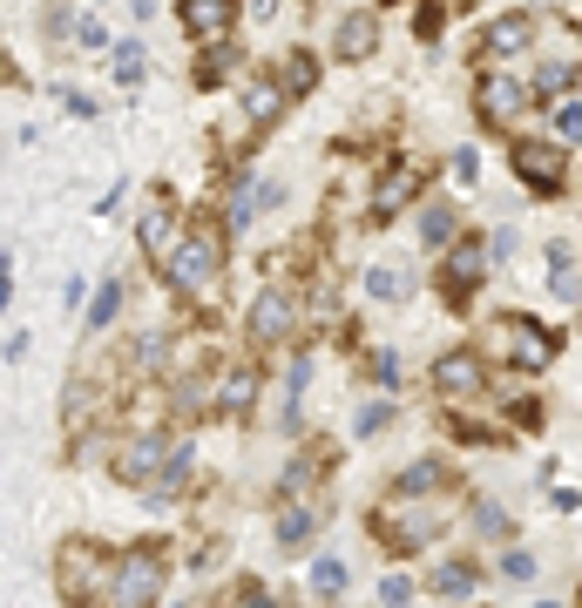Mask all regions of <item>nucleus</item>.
I'll list each match as a JSON object with an SVG mask.
<instances>
[{
    "label": "nucleus",
    "mask_w": 582,
    "mask_h": 608,
    "mask_svg": "<svg viewBox=\"0 0 582 608\" xmlns=\"http://www.w3.org/2000/svg\"><path fill=\"white\" fill-rule=\"evenodd\" d=\"M163 271H170V284H176L183 298H217V277H224V243H217L210 230H183L176 257H170Z\"/></svg>",
    "instance_id": "obj_1"
},
{
    "label": "nucleus",
    "mask_w": 582,
    "mask_h": 608,
    "mask_svg": "<svg viewBox=\"0 0 582 608\" xmlns=\"http://www.w3.org/2000/svg\"><path fill=\"white\" fill-rule=\"evenodd\" d=\"M494 345H501V358H509L515 372H541V365L556 358V332H549V324H535V318H501Z\"/></svg>",
    "instance_id": "obj_2"
},
{
    "label": "nucleus",
    "mask_w": 582,
    "mask_h": 608,
    "mask_svg": "<svg viewBox=\"0 0 582 608\" xmlns=\"http://www.w3.org/2000/svg\"><path fill=\"white\" fill-rule=\"evenodd\" d=\"M109 588H115V561L102 554V548H89V541H75L68 554H61V595L68 601H109Z\"/></svg>",
    "instance_id": "obj_3"
},
{
    "label": "nucleus",
    "mask_w": 582,
    "mask_h": 608,
    "mask_svg": "<svg viewBox=\"0 0 582 608\" xmlns=\"http://www.w3.org/2000/svg\"><path fill=\"white\" fill-rule=\"evenodd\" d=\"M441 527H447V514H441V507H426V494H400V507H386V514H379V535L393 541L400 554H407V548H420V541H434Z\"/></svg>",
    "instance_id": "obj_4"
},
{
    "label": "nucleus",
    "mask_w": 582,
    "mask_h": 608,
    "mask_svg": "<svg viewBox=\"0 0 582 608\" xmlns=\"http://www.w3.org/2000/svg\"><path fill=\"white\" fill-rule=\"evenodd\" d=\"M157 595H163V561L149 554V548H136V554L115 561V588H109V601H157Z\"/></svg>",
    "instance_id": "obj_5"
},
{
    "label": "nucleus",
    "mask_w": 582,
    "mask_h": 608,
    "mask_svg": "<svg viewBox=\"0 0 582 608\" xmlns=\"http://www.w3.org/2000/svg\"><path fill=\"white\" fill-rule=\"evenodd\" d=\"M509 162L522 170V183H528V190H541V196L562 190V176H569V156H562L556 142H515V149H509Z\"/></svg>",
    "instance_id": "obj_6"
},
{
    "label": "nucleus",
    "mask_w": 582,
    "mask_h": 608,
    "mask_svg": "<svg viewBox=\"0 0 582 608\" xmlns=\"http://www.w3.org/2000/svg\"><path fill=\"white\" fill-rule=\"evenodd\" d=\"M475 108L481 122H494V129H509L515 115H528V89L515 74H481V89H475Z\"/></svg>",
    "instance_id": "obj_7"
},
{
    "label": "nucleus",
    "mask_w": 582,
    "mask_h": 608,
    "mask_svg": "<svg viewBox=\"0 0 582 608\" xmlns=\"http://www.w3.org/2000/svg\"><path fill=\"white\" fill-rule=\"evenodd\" d=\"M292 324H298V298L285 291V284L258 291V305H251V339H258V345H278Z\"/></svg>",
    "instance_id": "obj_8"
},
{
    "label": "nucleus",
    "mask_w": 582,
    "mask_h": 608,
    "mask_svg": "<svg viewBox=\"0 0 582 608\" xmlns=\"http://www.w3.org/2000/svg\"><path fill=\"white\" fill-rule=\"evenodd\" d=\"M434 386H441V399H481L488 372L475 352H447V358H434Z\"/></svg>",
    "instance_id": "obj_9"
},
{
    "label": "nucleus",
    "mask_w": 582,
    "mask_h": 608,
    "mask_svg": "<svg viewBox=\"0 0 582 608\" xmlns=\"http://www.w3.org/2000/svg\"><path fill=\"white\" fill-rule=\"evenodd\" d=\"M413 196H420V170L413 162H393V170L379 176V190H373V223H393Z\"/></svg>",
    "instance_id": "obj_10"
},
{
    "label": "nucleus",
    "mask_w": 582,
    "mask_h": 608,
    "mask_svg": "<svg viewBox=\"0 0 582 608\" xmlns=\"http://www.w3.org/2000/svg\"><path fill=\"white\" fill-rule=\"evenodd\" d=\"M176 243H183V223H176V210L163 196H149V217H142V251L157 257V264H170L176 257Z\"/></svg>",
    "instance_id": "obj_11"
},
{
    "label": "nucleus",
    "mask_w": 582,
    "mask_h": 608,
    "mask_svg": "<svg viewBox=\"0 0 582 608\" xmlns=\"http://www.w3.org/2000/svg\"><path fill=\"white\" fill-rule=\"evenodd\" d=\"M163 467H170L163 433H142V439H129L123 454H115V480H149V473H163Z\"/></svg>",
    "instance_id": "obj_12"
},
{
    "label": "nucleus",
    "mask_w": 582,
    "mask_h": 608,
    "mask_svg": "<svg viewBox=\"0 0 582 608\" xmlns=\"http://www.w3.org/2000/svg\"><path fill=\"white\" fill-rule=\"evenodd\" d=\"M488 257H494V251H481V243H460V251L447 257V271H441V284H447V298H454V305L481 291V264H488Z\"/></svg>",
    "instance_id": "obj_13"
},
{
    "label": "nucleus",
    "mask_w": 582,
    "mask_h": 608,
    "mask_svg": "<svg viewBox=\"0 0 582 608\" xmlns=\"http://www.w3.org/2000/svg\"><path fill=\"white\" fill-rule=\"evenodd\" d=\"M183 34H197L204 48L230 34V0H183Z\"/></svg>",
    "instance_id": "obj_14"
},
{
    "label": "nucleus",
    "mask_w": 582,
    "mask_h": 608,
    "mask_svg": "<svg viewBox=\"0 0 582 608\" xmlns=\"http://www.w3.org/2000/svg\"><path fill=\"white\" fill-rule=\"evenodd\" d=\"M285 81H251L244 89V129L258 136V129H271V122H278V108H285Z\"/></svg>",
    "instance_id": "obj_15"
},
{
    "label": "nucleus",
    "mask_w": 582,
    "mask_h": 608,
    "mask_svg": "<svg viewBox=\"0 0 582 608\" xmlns=\"http://www.w3.org/2000/svg\"><path fill=\"white\" fill-rule=\"evenodd\" d=\"M251 399H258V365H230L217 386V413H251Z\"/></svg>",
    "instance_id": "obj_16"
},
{
    "label": "nucleus",
    "mask_w": 582,
    "mask_h": 608,
    "mask_svg": "<svg viewBox=\"0 0 582 608\" xmlns=\"http://www.w3.org/2000/svg\"><path fill=\"white\" fill-rule=\"evenodd\" d=\"M373 41H379V21H373V14H345L339 34H332V48H339L345 61H360V55H373Z\"/></svg>",
    "instance_id": "obj_17"
},
{
    "label": "nucleus",
    "mask_w": 582,
    "mask_h": 608,
    "mask_svg": "<svg viewBox=\"0 0 582 608\" xmlns=\"http://www.w3.org/2000/svg\"><path fill=\"white\" fill-rule=\"evenodd\" d=\"M528 34H535L528 14H501V21L488 27V48H481V55H488V61H494V55H515V48H528Z\"/></svg>",
    "instance_id": "obj_18"
},
{
    "label": "nucleus",
    "mask_w": 582,
    "mask_h": 608,
    "mask_svg": "<svg viewBox=\"0 0 582 608\" xmlns=\"http://www.w3.org/2000/svg\"><path fill=\"white\" fill-rule=\"evenodd\" d=\"M549 291H556L562 305H575V298H582V277H575L569 243H549Z\"/></svg>",
    "instance_id": "obj_19"
},
{
    "label": "nucleus",
    "mask_w": 582,
    "mask_h": 608,
    "mask_svg": "<svg viewBox=\"0 0 582 608\" xmlns=\"http://www.w3.org/2000/svg\"><path fill=\"white\" fill-rule=\"evenodd\" d=\"M183 480H190V446H170V467L157 473V486H149V501H157V507H170Z\"/></svg>",
    "instance_id": "obj_20"
},
{
    "label": "nucleus",
    "mask_w": 582,
    "mask_h": 608,
    "mask_svg": "<svg viewBox=\"0 0 582 608\" xmlns=\"http://www.w3.org/2000/svg\"><path fill=\"white\" fill-rule=\"evenodd\" d=\"M475 582H481V575H475L468 561H441V567H434V588H441V595H475Z\"/></svg>",
    "instance_id": "obj_21"
},
{
    "label": "nucleus",
    "mask_w": 582,
    "mask_h": 608,
    "mask_svg": "<svg viewBox=\"0 0 582 608\" xmlns=\"http://www.w3.org/2000/svg\"><path fill=\"white\" fill-rule=\"evenodd\" d=\"M278 541H285V548L312 541V507H285V514H278Z\"/></svg>",
    "instance_id": "obj_22"
},
{
    "label": "nucleus",
    "mask_w": 582,
    "mask_h": 608,
    "mask_svg": "<svg viewBox=\"0 0 582 608\" xmlns=\"http://www.w3.org/2000/svg\"><path fill=\"white\" fill-rule=\"evenodd\" d=\"M278 81H285L292 95H305V89H312V81H319V61H312V55H292V61L278 68Z\"/></svg>",
    "instance_id": "obj_23"
},
{
    "label": "nucleus",
    "mask_w": 582,
    "mask_h": 608,
    "mask_svg": "<svg viewBox=\"0 0 582 608\" xmlns=\"http://www.w3.org/2000/svg\"><path fill=\"white\" fill-rule=\"evenodd\" d=\"M420 237L426 243H447L454 237V210H447V203H426V210H420Z\"/></svg>",
    "instance_id": "obj_24"
},
{
    "label": "nucleus",
    "mask_w": 582,
    "mask_h": 608,
    "mask_svg": "<svg viewBox=\"0 0 582 608\" xmlns=\"http://www.w3.org/2000/svg\"><path fill=\"white\" fill-rule=\"evenodd\" d=\"M115 311H123V284H115V277H109V284H102V291H95V305H89V332H102V324H109Z\"/></svg>",
    "instance_id": "obj_25"
},
{
    "label": "nucleus",
    "mask_w": 582,
    "mask_h": 608,
    "mask_svg": "<svg viewBox=\"0 0 582 608\" xmlns=\"http://www.w3.org/2000/svg\"><path fill=\"white\" fill-rule=\"evenodd\" d=\"M447 480V467L441 460H420V467H407L400 473V494H426V486H441Z\"/></svg>",
    "instance_id": "obj_26"
},
{
    "label": "nucleus",
    "mask_w": 582,
    "mask_h": 608,
    "mask_svg": "<svg viewBox=\"0 0 582 608\" xmlns=\"http://www.w3.org/2000/svg\"><path fill=\"white\" fill-rule=\"evenodd\" d=\"M312 588H319V595H339V588H345V561H339V554H319V561H312Z\"/></svg>",
    "instance_id": "obj_27"
},
{
    "label": "nucleus",
    "mask_w": 582,
    "mask_h": 608,
    "mask_svg": "<svg viewBox=\"0 0 582 608\" xmlns=\"http://www.w3.org/2000/svg\"><path fill=\"white\" fill-rule=\"evenodd\" d=\"M142 68H149V55L136 48V41H129V48H115V81H123V89H136Z\"/></svg>",
    "instance_id": "obj_28"
},
{
    "label": "nucleus",
    "mask_w": 582,
    "mask_h": 608,
    "mask_svg": "<svg viewBox=\"0 0 582 608\" xmlns=\"http://www.w3.org/2000/svg\"><path fill=\"white\" fill-rule=\"evenodd\" d=\"M556 136H562V142H582V102H575V95L556 102Z\"/></svg>",
    "instance_id": "obj_29"
},
{
    "label": "nucleus",
    "mask_w": 582,
    "mask_h": 608,
    "mask_svg": "<svg viewBox=\"0 0 582 608\" xmlns=\"http://www.w3.org/2000/svg\"><path fill=\"white\" fill-rule=\"evenodd\" d=\"M366 291H373V298H386V305H393V298L407 291V284H400V271H386V264H379V271H366Z\"/></svg>",
    "instance_id": "obj_30"
},
{
    "label": "nucleus",
    "mask_w": 582,
    "mask_h": 608,
    "mask_svg": "<svg viewBox=\"0 0 582 608\" xmlns=\"http://www.w3.org/2000/svg\"><path fill=\"white\" fill-rule=\"evenodd\" d=\"M541 89H549V95H569V89H575V61H549V68H541Z\"/></svg>",
    "instance_id": "obj_31"
},
{
    "label": "nucleus",
    "mask_w": 582,
    "mask_h": 608,
    "mask_svg": "<svg viewBox=\"0 0 582 608\" xmlns=\"http://www.w3.org/2000/svg\"><path fill=\"white\" fill-rule=\"evenodd\" d=\"M163 358H170V339H163V332H149V339L136 345V365H142V372H157Z\"/></svg>",
    "instance_id": "obj_32"
},
{
    "label": "nucleus",
    "mask_w": 582,
    "mask_h": 608,
    "mask_svg": "<svg viewBox=\"0 0 582 608\" xmlns=\"http://www.w3.org/2000/svg\"><path fill=\"white\" fill-rule=\"evenodd\" d=\"M204 405H210L204 379H183V386H176V413H204Z\"/></svg>",
    "instance_id": "obj_33"
},
{
    "label": "nucleus",
    "mask_w": 582,
    "mask_h": 608,
    "mask_svg": "<svg viewBox=\"0 0 582 608\" xmlns=\"http://www.w3.org/2000/svg\"><path fill=\"white\" fill-rule=\"evenodd\" d=\"M501 575H509V582H528V575H535V554H515V548H509V554H501Z\"/></svg>",
    "instance_id": "obj_34"
},
{
    "label": "nucleus",
    "mask_w": 582,
    "mask_h": 608,
    "mask_svg": "<svg viewBox=\"0 0 582 608\" xmlns=\"http://www.w3.org/2000/svg\"><path fill=\"white\" fill-rule=\"evenodd\" d=\"M413 27H420V41H434L441 34V0H420V21Z\"/></svg>",
    "instance_id": "obj_35"
},
{
    "label": "nucleus",
    "mask_w": 582,
    "mask_h": 608,
    "mask_svg": "<svg viewBox=\"0 0 582 608\" xmlns=\"http://www.w3.org/2000/svg\"><path fill=\"white\" fill-rule=\"evenodd\" d=\"M224 74H230V55H224V48H210V55H204V68H197V81H224Z\"/></svg>",
    "instance_id": "obj_36"
},
{
    "label": "nucleus",
    "mask_w": 582,
    "mask_h": 608,
    "mask_svg": "<svg viewBox=\"0 0 582 608\" xmlns=\"http://www.w3.org/2000/svg\"><path fill=\"white\" fill-rule=\"evenodd\" d=\"M386 420H393V413H386V405H360V420H353V433H379Z\"/></svg>",
    "instance_id": "obj_37"
},
{
    "label": "nucleus",
    "mask_w": 582,
    "mask_h": 608,
    "mask_svg": "<svg viewBox=\"0 0 582 608\" xmlns=\"http://www.w3.org/2000/svg\"><path fill=\"white\" fill-rule=\"evenodd\" d=\"M475 520H481V527H488V535H501V527H509V514H501V507H494V501H481V507H475Z\"/></svg>",
    "instance_id": "obj_38"
},
{
    "label": "nucleus",
    "mask_w": 582,
    "mask_h": 608,
    "mask_svg": "<svg viewBox=\"0 0 582 608\" xmlns=\"http://www.w3.org/2000/svg\"><path fill=\"white\" fill-rule=\"evenodd\" d=\"M407 595H413L407 575H386V582H379V601H407Z\"/></svg>",
    "instance_id": "obj_39"
},
{
    "label": "nucleus",
    "mask_w": 582,
    "mask_h": 608,
    "mask_svg": "<svg viewBox=\"0 0 582 608\" xmlns=\"http://www.w3.org/2000/svg\"><path fill=\"white\" fill-rule=\"evenodd\" d=\"M373 372H379V386H393V379H400V358H393V352H379V358H373Z\"/></svg>",
    "instance_id": "obj_40"
},
{
    "label": "nucleus",
    "mask_w": 582,
    "mask_h": 608,
    "mask_svg": "<svg viewBox=\"0 0 582 608\" xmlns=\"http://www.w3.org/2000/svg\"><path fill=\"white\" fill-rule=\"evenodd\" d=\"M129 14L142 21V14H157V0H129Z\"/></svg>",
    "instance_id": "obj_41"
}]
</instances>
